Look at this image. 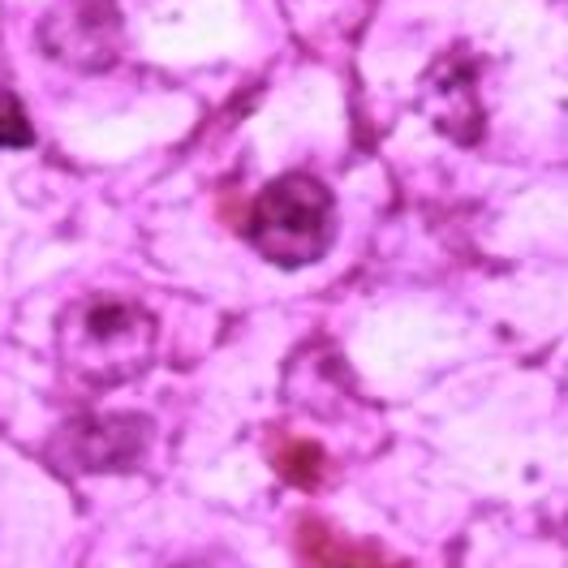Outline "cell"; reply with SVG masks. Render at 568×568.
Masks as SVG:
<instances>
[{"instance_id": "cell-1", "label": "cell", "mask_w": 568, "mask_h": 568, "mask_svg": "<svg viewBox=\"0 0 568 568\" xmlns=\"http://www.w3.org/2000/svg\"><path fill=\"white\" fill-rule=\"evenodd\" d=\"M61 366L82 388H121L134 384L155 362V320L130 297H82L57 323Z\"/></svg>"}, {"instance_id": "cell-2", "label": "cell", "mask_w": 568, "mask_h": 568, "mask_svg": "<svg viewBox=\"0 0 568 568\" xmlns=\"http://www.w3.org/2000/svg\"><path fill=\"white\" fill-rule=\"evenodd\" d=\"M246 237L250 246L276 267L320 263L336 237L332 190L311 173H284V178L267 181L250 207Z\"/></svg>"}, {"instance_id": "cell-3", "label": "cell", "mask_w": 568, "mask_h": 568, "mask_svg": "<svg viewBox=\"0 0 568 568\" xmlns=\"http://www.w3.org/2000/svg\"><path fill=\"white\" fill-rule=\"evenodd\" d=\"M39 43L70 70L100 73L125 52V18L116 0H57L39 22Z\"/></svg>"}, {"instance_id": "cell-4", "label": "cell", "mask_w": 568, "mask_h": 568, "mask_svg": "<svg viewBox=\"0 0 568 568\" xmlns=\"http://www.w3.org/2000/svg\"><path fill=\"white\" fill-rule=\"evenodd\" d=\"M151 423L139 414H116V418H78L61 426L48 457L65 474H112L130 469L146 448Z\"/></svg>"}, {"instance_id": "cell-5", "label": "cell", "mask_w": 568, "mask_h": 568, "mask_svg": "<svg viewBox=\"0 0 568 568\" xmlns=\"http://www.w3.org/2000/svg\"><path fill=\"white\" fill-rule=\"evenodd\" d=\"M474 61H457V57H444L435 70L426 73V112L435 116V125H444V134L462 142L478 139V121H469L462 112V104L469 112H483L474 100Z\"/></svg>"}, {"instance_id": "cell-6", "label": "cell", "mask_w": 568, "mask_h": 568, "mask_svg": "<svg viewBox=\"0 0 568 568\" xmlns=\"http://www.w3.org/2000/svg\"><path fill=\"white\" fill-rule=\"evenodd\" d=\"M36 130L27 121V108L18 104L13 91H0V146H31Z\"/></svg>"}, {"instance_id": "cell-7", "label": "cell", "mask_w": 568, "mask_h": 568, "mask_svg": "<svg viewBox=\"0 0 568 568\" xmlns=\"http://www.w3.org/2000/svg\"><path fill=\"white\" fill-rule=\"evenodd\" d=\"M181 568H203V565H181Z\"/></svg>"}]
</instances>
